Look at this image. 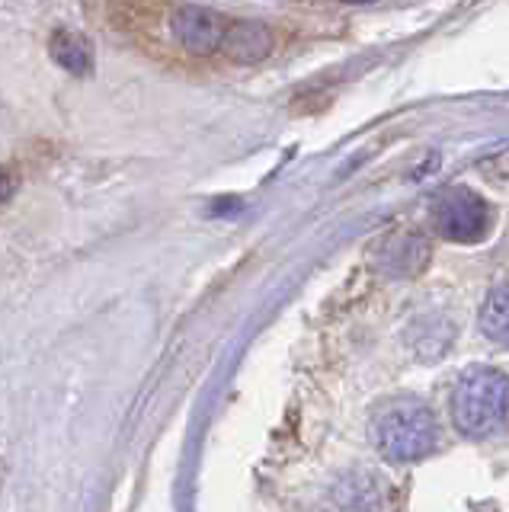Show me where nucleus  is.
Returning a JSON list of instances; mask_svg holds the SVG:
<instances>
[{
	"label": "nucleus",
	"mask_w": 509,
	"mask_h": 512,
	"mask_svg": "<svg viewBox=\"0 0 509 512\" xmlns=\"http://www.w3.org/2000/svg\"><path fill=\"white\" fill-rule=\"evenodd\" d=\"M13 189H17V180H13V173L7 167H0V205L10 202Z\"/></svg>",
	"instance_id": "nucleus-10"
},
{
	"label": "nucleus",
	"mask_w": 509,
	"mask_h": 512,
	"mask_svg": "<svg viewBox=\"0 0 509 512\" xmlns=\"http://www.w3.org/2000/svg\"><path fill=\"white\" fill-rule=\"evenodd\" d=\"M333 503L340 512H385L388 484L375 471H353L333 490Z\"/></svg>",
	"instance_id": "nucleus-5"
},
{
	"label": "nucleus",
	"mask_w": 509,
	"mask_h": 512,
	"mask_svg": "<svg viewBox=\"0 0 509 512\" xmlns=\"http://www.w3.org/2000/svg\"><path fill=\"white\" fill-rule=\"evenodd\" d=\"M49 52L61 68L77 77L90 74V68H93V48H90L87 36H81V32H74V29H58L49 42Z\"/></svg>",
	"instance_id": "nucleus-8"
},
{
	"label": "nucleus",
	"mask_w": 509,
	"mask_h": 512,
	"mask_svg": "<svg viewBox=\"0 0 509 512\" xmlns=\"http://www.w3.org/2000/svg\"><path fill=\"white\" fill-rule=\"evenodd\" d=\"M372 439L385 461L410 464L436 452L439 420L420 400H394V404L378 410L372 423Z\"/></svg>",
	"instance_id": "nucleus-2"
},
{
	"label": "nucleus",
	"mask_w": 509,
	"mask_h": 512,
	"mask_svg": "<svg viewBox=\"0 0 509 512\" xmlns=\"http://www.w3.org/2000/svg\"><path fill=\"white\" fill-rule=\"evenodd\" d=\"M429 263V240L404 231V234H394L381 244L378 253V266L388 272L394 279H410V276H420Z\"/></svg>",
	"instance_id": "nucleus-6"
},
{
	"label": "nucleus",
	"mask_w": 509,
	"mask_h": 512,
	"mask_svg": "<svg viewBox=\"0 0 509 512\" xmlns=\"http://www.w3.org/2000/svg\"><path fill=\"white\" fill-rule=\"evenodd\" d=\"M452 423L468 439L503 432L509 426V378L487 365L468 368L452 391Z\"/></svg>",
	"instance_id": "nucleus-1"
},
{
	"label": "nucleus",
	"mask_w": 509,
	"mask_h": 512,
	"mask_svg": "<svg viewBox=\"0 0 509 512\" xmlns=\"http://www.w3.org/2000/svg\"><path fill=\"white\" fill-rule=\"evenodd\" d=\"M225 52L234 58V61H244V64H253V61H263L273 52V29L257 23V20H237V23H228L225 29Z\"/></svg>",
	"instance_id": "nucleus-7"
},
{
	"label": "nucleus",
	"mask_w": 509,
	"mask_h": 512,
	"mask_svg": "<svg viewBox=\"0 0 509 512\" xmlns=\"http://www.w3.org/2000/svg\"><path fill=\"white\" fill-rule=\"evenodd\" d=\"M477 327H481L487 340L509 346V282L487 292L481 314H477Z\"/></svg>",
	"instance_id": "nucleus-9"
},
{
	"label": "nucleus",
	"mask_w": 509,
	"mask_h": 512,
	"mask_svg": "<svg viewBox=\"0 0 509 512\" xmlns=\"http://www.w3.org/2000/svg\"><path fill=\"white\" fill-rule=\"evenodd\" d=\"M433 228L452 244H481L493 228V212L474 189L452 186L433 202Z\"/></svg>",
	"instance_id": "nucleus-3"
},
{
	"label": "nucleus",
	"mask_w": 509,
	"mask_h": 512,
	"mask_svg": "<svg viewBox=\"0 0 509 512\" xmlns=\"http://www.w3.org/2000/svg\"><path fill=\"white\" fill-rule=\"evenodd\" d=\"M225 29L228 20H221L215 10H205V7H193V4H183L170 13V32L186 52L193 55H212L225 42Z\"/></svg>",
	"instance_id": "nucleus-4"
}]
</instances>
